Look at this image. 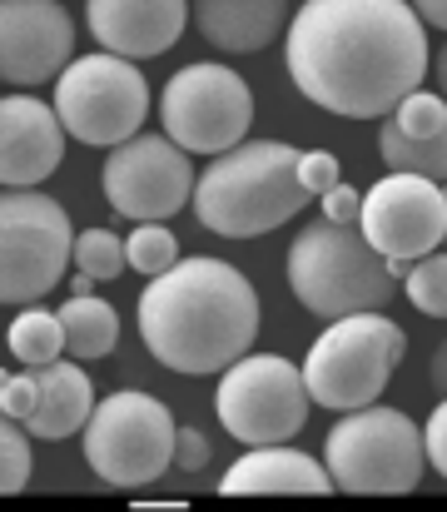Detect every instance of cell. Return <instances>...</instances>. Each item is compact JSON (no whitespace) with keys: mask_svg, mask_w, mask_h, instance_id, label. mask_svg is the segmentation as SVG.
<instances>
[{"mask_svg":"<svg viewBox=\"0 0 447 512\" xmlns=\"http://www.w3.org/2000/svg\"><path fill=\"white\" fill-rule=\"evenodd\" d=\"M85 25L100 50L120 60H154L164 55L184 25H189V0H90Z\"/></svg>","mask_w":447,"mask_h":512,"instance_id":"cell-16","label":"cell"},{"mask_svg":"<svg viewBox=\"0 0 447 512\" xmlns=\"http://www.w3.org/2000/svg\"><path fill=\"white\" fill-rule=\"evenodd\" d=\"M75 60V20L60 0H0V85H45Z\"/></svg>","mask_w":447,"mask_h":512,"instance_id":"cell-14","label":"cell"},{"mask_svg":"<svg viewBox=\"0 0 447 512\" xmlns=\"http://www.w3.org/2000/svg\"><path fill=\"white\" fill-rule=\"evenodd\" d=\"M30 408H35V373L20 368V373H10V378L0 383V413L15 418V423H25Z\"/></svg>","mask_w":447,"mask_h":512,"instance_id":"cell-29","label":"cell"},{"mask_svg":"<svg viewBox=\"0 0 447 512\" xmlns=\"http://www.w3.org/2000/svg\"><path fill=\"white\" fill-rule=\"evenodd\" d=\"M30 483V433L0 413V498L25 493Z\"/></svg>","mask_w":447,"mask_h":512,"instance_id":"cell-27","label":"cell"},{"mask_svg":"<svg viewBox=\"0 0 447 512\" xmlns=\"http://www.w3.org/2000/svg\"><path fill=\"white\" fill-rule=\"evenodd\" d=\"M55 120L65 140H80L90 150H110L130 140L149 115V80L135 60H120L110 50L75 55L55 75Z\"/></svg>","mask_w":447,"mask_h":512,"instance_id":"cell-8","label":"cell"},{"mask_svg":"<svg viewBox=\"0 0 447 512\" xmlns=\"http://www.w3.org/2000/svg\"><path fill=\"white\" fill-rule=\"evenodd\" d=\"M5 378H10V368H0V383H5Z\"/></svg>","mask_w":447,"mask_h":512,"instance_id":"cell-35","label":"cell"},{"mask_svg":"<svg viewBox=\"0 0 447 512\" xmlns=\"http://www.w3.org/2000/svg\"><path fill=\"white\" fill-rule=\"evenodd\" d=\"M70 264L90 279H120L125 274V239L115 229H80L70 239Z\"/></svg>","mask_w":447,"mask_h":512,"instance_id":"cell-24","label":"cell"},{"mask_svg":"<svg viewBox=\"0 0 447 512\" xmlns=\"http://www.w3.org/2000/svg\"><path fill=\"white\" fill-rule=\"evenodd\" d=\"M353 229L363 234V244L383 259H423L433 249H443L447 234V194L438 179L423 174H383L363 199H358V219Z\"/></svg>","mask_w":447,"mask_h":512,"instance_id":"cell-13","label":"cell"},{"mask_svg":"<svg viewBox=\"0 0 447 512\" xmlns=\"http://www.w3.org/2000/svg\"><path fill=\"white\" fill-rule=\"evenodd\" d=\"M224 498H259V493H279V498H328V468L308 453H298L289 443H259L249 448L239 463H229V473L219 478Z\"/></svg>","mask_w":447,"mask_h":512,"instance_id":"cell-17","label":"cell"},{"mask_svg":"<svg viewBox=\"0 0 447 512\" xmlns=\"http://www.w3.org/2000/svg\"><path fill=\"white\" fill-rule=\"evenodd\" d=\"M388 120H393L403 135L428 140V135H443L447 130V105H443L438 90H408V95L388 110Z\"/></svg>","mask_w":447,"mask_h":512,"instance_id":"cell-26","label":"cell"},{"mask_svg":"<svg viewBox=\"0 0 447 512\" xmlns=\"http://www.w3.org/2000/svg\"><path fill=\"white\" fill-rule=\"evenodd\" d=\"M75 224L40 189H0V304H40L70 269Z\"/></svg>","mask_w":447,"mask_h":512,"instance_id":"cell-10","label":"cell"},{"mask_svg":"<svg viewBox=\"0 0 447 512\" xmlns=\"http://www.w3.org/2000/svg\"><path fill=\"white\" fill-rule=\"evenodd\" d=\"M358 199H363V189H353V184H328L323 194H318V204H323V219L328 224H353L358 219Z\"/></svg>","mask_w":447,"mask_h":512,"instance_id":"cell-31","label":"cell"},{"mask_svg":"<svg viewBox=\"0 0 447 512\" xmlns=\"http://www.w3.org/2000/svg\"><path fill=\"white\" fill-rule=\"evenodd\" d=\"M70 294H95V279L75 269V279H70Z\"/></svg>","mask_w":447,"mask_h":512,"instance_id":"cell-34","label":"cell"},{"mask_svg":"<svg viewBox=\"0 0 447 512\" xmlns=\"http://www.w3.org/2000/svg\"><path fill=\"white\" fill-rule=\"evenodd\" d=\"M378 160H383L393 174H423V179H438V184H443V174H447V130L443 135L418 140V135H403V130L383 115V125H378Z\"/></svg>","mask_w":447,"mask_h":512,"instance_id":"cell-21","label":"cell"},{"mask_svg":"<svg viewBox=\"0 0 447 512\" xmlns=\"http://www.w3.org/2000/svg\"><path fill=\"white\" fill-rule=\"evenodd\" d=\"M398 284H403V294H408V304H413L418 314H428V319H443L447 314V259H443V249L413 259V264L403 269Z\"/></svg>","mask_w":447,"mask_h":512,"instance_id":"cell-23","label":"cell"},{"mask_svg":"<svg viewBox=\"0 0 447 512\" xmlns=\"http://www.w3.org/2000/svg\"><path fill=\"white\" fill-rule=\"evenodd\" d=\"M55 319H60L65 353L80 358V363H95V358H105L120 343V314H115V304H105L95 294H70Z\"/></svg>","mask_w":447,"mask_h":512,"instance_id":"cell-20","label":"cell"},{"mask_svg":"<svg viewBox=\"0 0 447 512\" xmlns=\"http://www.w3.org/2000/svg\"><path fill=\"white\" fill-rule=\"evenodd\" d=\"M403 353H408V334L383 309L328 319V329L313 339L303 368H298L303 388H308V403L328 408V413H348V408H363V403L383 398V388L398 373Z\"/></svg>","mask_w":447,"mask_h":512,"instance_id":"cell-6","label":"cell"},{"mask_svg":"<svg viewBox=\"0 0 447 512\" xmlns=\"http://www.w3.org/2000/svg\"><path fill=\"white\" fill-rule=\"evenodd\" d=\"M194 30L224 55H259L289 25V0H189Z\"/></svg>","mask_w":447,"mask_h":512,"instance_id":"cell-18","label":"cell"},{"mask_svg":"<svg viewBox=\"0 0 447 512\" xmlns=\"http://www.w3.org/2000/svg\"><path fill=\"white\" fill-rule=\"evenodd\" d=\"M65 160V130L40 95H0V189H40Z\"/></svg>","mask_w":447,"mask_h":512,"instance_id":"cell-15","label":"cell"},{"mask_svg":"<svg viewBox=\"0 0 447 512\" xmlns=\"http://www.w3.org/2000/svg\"><path fill=\"white\" fill-rule=\"evenodd\" d=\"M413 5V15L428 25V30H443L447 25V0H408Z\"/></svg>","mask_w":447,"mask_h":512,"instance_id":"cell-33","label":"cell"},{"mask_svg":"<svg viewBox=\"0 0 447 512\" xmlns=\"http://www.w3.org/2000/svg\"><path fill=\"white\" fill-rule=\"evenodd\" d=\"M214 413L229 438L259 448V443H289L303 433L313 403L303 388V373L284 353H239L214 393Z\"/></svg>","mask_w":447,"mask_h":512,"instance_id":"cell-11","label":"cell"},{"mask_svg":"<svg viewBox=\"0 0 447 512\" xmlns=\"http://www.w3.org/2000/svg\"><path fill=\"white\" fill-rule=\"evenodd\" d=\"M338 170H343V165H338L333 150H303V155H298V184L308 189V199H318L328 184H338Z\"/></svg>","mask_w":447,"mask_h":512,"instance_id":"cell-28","label":"cell"},{"mask_svg":"<svg viewBox=\"0 0 447 512\" xmlns=\"http://www.w3.org/2000/svg\"><path fill=\"white\" fill-rule=\"evenodd\" d=\"M100 189L115 214L135 224H164L189 204L194 189V155H184L169 135H145L135 130L130 140L110 145Z\"/></svg>","mask_w":447,"mask_h":512,"instance_id":"cell-12","label":"cell"},{"mask_svg":"<svg viewBox=\"0 0 447 512\" xmlns=\"http://www.w3.org/2000/svg\"><path fill=\"white\" fill-rule=\"evenodd\" d=\"M214 165L194 174L189 209L219 239H259L274 234L308 204L298 184V150L284 140H239Z\"/></svg>","mask_w":447,"mask_h":512,"instance_id":"cell-3","label":"cell"},{"mask_svg":"<svg viewBox=\"0 0 447 512\" xmlns=\"http://www.w3.org/2000/svg\"><path fill=\"white\" fill-rule=\"evenodd\" d=\"M289 289L318 319L388 309L398 299V279L388 274L383 254H373L353 224H328V219L298 229L289 249Z\"/></svg>","mask_w":447,"mask_h":512,"instance_id":"cell-5","label":"cell"},{"mask_svg":"<svg viewBox=\"0 0 447 512\" xmlns=\"http://www.w3.org/2000/svg\"><path fill=\"white\" fill-rule=\"evenodd\" d=\"M323 468L338 493L353 498H403L423 488L428 458H423V433L408 413L383 408L378 398L363 408H348L328 438H323Z\"/></svg>","mask_w":447,"mask_h":512,"instance_id":"cell-4","label":"cell"},{"mask_svg":"<svg viewBox=\"0 0 447 512\" xmlns=\"http://www.w3.org/2000/svg\"><path fill=\"white\" fill-rule=\"evenodd\" d=\"M159 125L184 155H224L239 140H249L254 90L239 70L219 60H194L164 80Z\"/></svg>","mask_w":447,"mask_h":512,"instance_id":"cell-9","label":"cell"},{"mask_svg":"<svg viewBox=\"0 0 447 512\" xmlns=\"http://www.w3.org/2000/svg\"><path fill=\"white\" fill-rule=\"evenodd\" d=\"M209 438L199 433V428H174V468H184V473H199V468H209Z\"/></svg>","mask_w":447,"mask_h":512,"instance_id":"cell-30","label":"cell"},{"mask_svg":"<svg viewBox=\"0 0 447 512\" xmlns=\"http://www.w3.org/2000/svg\"><path fill=\"white\" fill-rule=\"evenodd\" d=\"M284 30L298 95L343 120H383L433 65V30L408 0H303Z\"/></svg>","mask_w":447,"mask_h":512,"instance_id":"cell-1","label":"cell"},{"mask_svg":"<svg viewBox=\"0 0 447 512\" xmlns=\"http://www.w3.org/2000/svg\"><path fill=\"white\" fill-rule=\"evenodd\" d=\"M140 339L169 373H224L259 339V294L229 259H174L140 294Z\"/></svg>","mask_w":447,"mask_h":512,"instance_id":"cell-2","label":"cell"},{"mask_svg":"<svg viewBox=\"0 0 447 512\" xmlns=\"http://www.w3.org/2000/svg\"><path fill=\"white\" fill-rule=\"evenodd\" d=\"M5 348H10V358H15L20 368H40V363L60 358V353H65L60 319H55L50 309H40V304H20L15 324L5 329Z\"/></svg>","mask_w":447,"mask_h":512,"instance_id":"cell-22","label":"cell"},{"mask_svg":"<svg viewBox=\"0 0 447 512\" xmlns=\"http://www.w3.org/2000/svg\"><path fill=\"white\" fill-rule=\"evenodd\" d=\"M418 433H423V458H428V473H433V478H447V413H443V408H433L428 428H418Z\"/></svg>","mask_w":447,"mask_h":512,"instance_id":"cell-32","label":"cell"},{"mask_svg":"<svg viewBox=\"0 0 447 512\" xmlns=\"http://www.w3.org/2000/svg\"><path fill=\"white\" fill-rule=\"evenodd\" d=\"M35 373V408L25 413V433L30 438H40V443H55V438H70V433H80V423L90 418V408H95V383H90V373H85V363L75 358V363H65V358H50V363H40V368H30Z\"/></svg>","mask_w":447,"mask_h":512,"instance_id":"cell-19","label":"cell"},{"mask_svg":"<svg viewBox=\"0 0 447 512\" xmlns=\"http://www.w3.org/2000/svg\"><path fill=\"white\" fill-rule=\"evenodd\" d=\"M80 438H85V463L95 468L100 483L140 493L169 473L174 413L145 388H120L90 408Z\"/></svg>","mask_w":447,"mask_h":512,"instance_id":"cell-7","label":"cell"},{"mask_svg":"<svg viewBox=\"0 0 447 512\" xmlns=\"http://www.w3.org/2000/svg\"><path fill=\"white\" fill-rule=\"evenodd\" d=\"M174 259H179V239L164 224H135V234L125 239V269H135L145 279L164 274Z\"/></svg>","mask_w":447,"mask_h":512,"instance_id":"cell-25","label":"cell"}]
</instances>
